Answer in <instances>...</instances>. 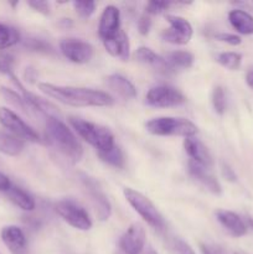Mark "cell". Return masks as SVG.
<instances>
[{
  "mask_svg": "<svg viewBox=\"0 0 253 254\" xmlns=\"http://www.w3.org/2000/svg\"><path fill=\"white\" fill-rule=\"evenodd\" d=\"M165 60L169 64V66L175 71L178 68H190L193 64L195 57L189 51H173L166 55Z\"/></svg>",
  "mask_w": 253,
  "mask_h": 254,
  "instance_id": "cell-24",
  "label": "cell"
},
{
  "mask_svg": "<svg viewBox=\"0 0 253 254\" xmlns=\"http://www.w3.org/2000/svg\"><path fill=\"white\" fill-rule=\"evenodd\" d=\"M81 181L83 184L84 189L87 190V192H88L89 197H91V201L94 206V210H96V215L98 217V220H108L112 215V205L106 193L99 188L98 183L94 179L89 178L87 175H81Z\"/></svg>",
  "mask_w": 253,
  "mask_h": 254,
  "instance_id": "cell-10",
  "label": "cell"
},
{
  "mask_svg": "<svg viewBox=\"0 0 253 254\" xmlns=\"http://www.w3.org/2000/svg\"><path fill=\"white\" fill-rule=\"evenodd\" d=\"M222 175L226 180L231 181V183H235V181L237 180L236 173L233 171V169L231 168L230 165H227V164H222Z\"/></svg>",
  "mask_w": 253,
  "mask_h": 254,
  "instance_id": "cell-39",
  "label": "cell"
},
{
  "mask_svg": "<svg viewBox=\"0 0 253 254\" xmlns=\"http://www.w3.org/2000/svg\"><path fill=\"white\" fill-rule=\"evenodd\" d=\"M1 94L4 96V98L6 99V102H9L11 106H14L15 108L20 109L21 112H24V113H29L30 109L29 107H27V104L25 103L24 98H22V96L20 93H17V92L12 91V89L10 88H6V87H1Z\"/></svg>",
  "mask_w": 253,
  "mask_h": 254,
  "instance_id": "cell-28",
  "label": "cell"
},
{
  "mask_svg": "<svg viewBox=\"0 0 253 254\" xmlns=\"http://www.w3.org/2000/svg\"><path fill=\"white\" fill-rule=\"evenodd\" d=\"M98 156L103 163L114 166V168H123L124 163H126L123 151H122V149L117 144H114L109 150L98 153Z\"/></svg>",
  "mask_w": 253,
  "mask_h": 254,
  "instance_id": "cell-26",
  "label": "cell"
},
{
  "mask_svg": "<svg viewBox=\"0 0 253 254\" xmlns=\"http://www.w3.org/2000/svg\"><path fill=\"white\" fill-rule=\"evenodd\" d=\"M40 91L50 98L71 107H111L114 99L106 92L92 88L71 86H56L41 82L37 84Z\"/></svg>",
  "mask_w": 253,
  "mask_h": 254,
  "instance_id": "cell-1",
  "label": "cell"
},
{
  "mask_svg": "<svg viewBox=\"0 0 253 254\" xmlns=\"http://www.w3.org/2000/svg\"><path fill=\"white\" fill-rule=\"evenodd\" d=\"M74 10L82 19H88L92 16L96 10V2L94 1H73L72 2Z\"/></svg>",
  "mask_w": 253,
  "mask_h": 254,
  "instance_id": "cell-32",
  "label": "cell"
},
{
  "mask_svg": "<svg viewBox=\"0 0 253 254\" xmlns=\"http://www.w3.org/2000/svg\"><path fill=\"white\" fill-rule=\"evenodd\" d=\"M173 5V2L168 1H149L146 5V14L158 15L168 10Z\"/></svg>",
  "mask_w": 253,
  "mask_h": 254,
  "instance_id": "cell-34",
  "label": "cell"
},
{
  "mask_svg": "<svg viewBox=\"0 0 253 254\" xmlns=\"http://www.w3.org/2000/svg\"><path fill=\"white\" fill-rule=\"evenodd\" d=\"M0 124L6 128L12 135L17 136L21 140L32 141V143L40 141V136L35 129H32L14 111L6 107H0Z\"/></svg>",
  "mask_w": 253,
  "mask_h": 254,
  "instance_id": "cell-7",
  "label": "cell"
},
{
  "mask_svg": "<svg viewBox=\"0 0 253 254\" xmlns=\"http://www.w3.org/2000/svg\"><path fill=\"white\" fill-rule=\"evenodd\" d=\"M69 124L76 130V133L84 141H87L93 148H96L98 153L109 150L116 144L114 143L113 133L107 127L92 123V122L84 121V119L81 118H76V117L69 118Z\"/></svg>",
  "mask_w": 253,
  "mask_h": 254,
  "instance_id": "cell-3",
  "label": "cell"
},
{
  "mask_svg": "<svg viewBox=\"0 0 253 254\" xmlns=\"http://www.w3.org/2000/svg\"><path fill=\"white\" fill-rule=\"evenodd\" d=\"M216 218L221 223L223 228L233 237H243L247 233V226L245 221L237 215L228 210H217L216 211Z\"/></svg>",
  "mask_w": 253,
  "mask_h": 254,
  "instance_id": "cell-17",
  "label": "cell"
},
{
  "mask_svg": "<svg viewBox=\"0 0 253 254\" xmlns=\"http://www.w3.org/2000/svg\"><path fill=\"white\" fill-rule=\"evenodd\" d=\"M123 193L129 205L149 226L158 231H163L165 228V220L163 215L145 195L131 188H124Z\"/></svg>",
  "mask_w": 253,
  "mask_h": 254,
  "instance_id": "cell-5",
  "label": "cell"
},
{
  "mask_svg": "<svg viewBox=\"0 0 253 254\" xmlns=\"http://www.w3.org/2000/svg\"><path fill=\"white\" fill-rule=\"evenodd\" d=\"M24 47L31 52H39V54H52L54 49L49 42L44 41L36 37H30L24 41Z\"/></svg>",
  "mask_w": 253,
  "mask_h": 254,
  "instance_id": "cell-30",
  "label": "cell"
},
{
  "mask_svg": "<svg viewBox=\"0 0 253 254\" xmlns=\"http://www.w3.org/2000/svg\"><path fill=\"white\" fill-rule=\"evenodd\" d=\"M215 39L217 40V41L231 45V46H238V45L242 42V39H241L238 35L230 34V32H220V34L216 35Z\"/></svg>",
  "mask_w": 253,
  "mask_h": 254,
  "instance_id": "cell-35",
  "label": "cell"
},
{
  "mask_svg": "<svg viewBox=\"0 0 253 254\" xmlns=\"http://www.w3.org/2000/svg\"><path fill=\"white\" fill-rule=\"evenodd\" d=\"M104 49L111 56L117 57L122 61H126L130 56V44L129 39L123 30H119L114 36L103 41Z\"/></svg>",
  "mask_w": 253,
  "mask_h": 254,
  "instance_id": "cell-18",
  "label": "cell"
},
{
  "mask_svg": "<svg viewBox=\"0 0 253 254\" xmlns=\"http://www.w3.org/2000/svg\"><path fill=\"white\" fill-rule=\"evenodd\" d=\"M0 237L11 254H27L26 236L20 227L5 226L0 232Z\"/></svg>",
  "mask_w": 253,
  "mask_h": 254,
  "instance_id": "cell-14",
  "label": "cell"
},
{
  "mask_svg": "<svg viewBox=\"0 0 253 254\" xmlns=\"http://www.w3.org/2000/svg\"><path fill=\"white\" fill-rule=\"evenodd\" d=\"M246 83H247L250 88L253 89V69H250L247 74H246Z\"/></svg>",
  "mask_w": 253,
  "mask_h": 254,
  "instance_id": "cell-42",
  "label": "cell"
},
{
  "mask_svg": "<svg viewBox=\"0 0 253 254\" xmlns=\"http://www.w3.org/2000/svg\"><path fill=\"white\" fill-rule=\"evenodd\" d=\"M0 73L9 77L14 74V56L11 54H0Z\"/></svg>",
  "mask_w": 253,
  "mask_h": 254,
  "instance_id": "cell-33",
  "label": "cell"
},
{
  "mask_svg": "<svg viewBox=\"0 0 253 254\" xmlns=\"http://www.w3.org/2000/svg\"><path fill=\"white\" fill-rule=\"evenodd\" d=\"M166 21L170 24V29L161 32V39L173 45H186L192 37V26L185 17L178 15H165Z\"/></svg>",
  "mask_w": 253,
  "mask_h": 254,
  "instance_id": "cell-9",
  "label": "cell"
},
{
  "mask_svg": "<svg viewBox=\"0 0 253 254\" xmlns=\"http://www.w3.org/2000/svg\"><path fill=\"white\" fill-rule=\"evenodd\" d=\"M201 254H226L221 247L215 245H207V243H200Z\"/></svg>",
  "mask_w": 253,
  "mask_h": 254,
  "instance_id": "cell-38",
  "label": "cell"
},
{
  "mask_svg": "<svg viewBox=\"0 0 253 254\" xmlns=\"http://www.w3.org/2000/svg\"><path fill=\"white\" fill-rule=\"evenodd\" d=\"M119 30H121V11L114 5H108L104 7L101 19H99V37L102 39V41H104V40H108L114 36Z\"/></svg>",
  "mask_w": 253,
  "mask_h": 254,
  "instance_id": "cell-13",
  "label": "cell"
},
{
  "mask_svg": "<svg viewBox=\"0 0 253 254\" xmlns=\"http://www.w3.org/2000/svg\"><path fill=\"white\" fill-rule=\"evenodd\" d=\"M212 106L217 114L222 116L227 108V97H226L225 88L221 86H216L212 91Z\"/></svg>",
  "mask_w": 253,
  "mask_h": 254,
  "instance_id": "cell-29",
  "label": "cell"
},
{
  "mask_svg": "<svg viewBox=\"0 0 253 254\" xmlns=\"http://www.w3.org/2000/svg\"><path fill=\"white\" fill-rule=\"evenodd\" d=\"M57 215L68 223L71 227L79 231H88L92 228V220L82 206L71 200H61L55 205Z\"/></svg>",
  "mask_w": 253,
  "mask_h": 254,
  "instance_id": "cell-6",
  "label": "cell"
},
{
  "mask_svg": "<svg viewBox=\"0 0 253 254\" xmlns=\"http://www.w3.org/2000/svg\"><path fill=\"white\" fill-rule=\"evenodd\" d=\"M10 188H11V183H10L9 178L2 173H0V191L7 192Z\"/></svg>",
  "mask_w": 253,
  "mask_h": 254,
  "instance_id": "cell-40",
  "label": "cell"
},
{
  "mask_svg": "<svg viewBox=\"0 0 253 254\" xmlns=\"http://www.w3.org/2000/svg\"><path fill=\"white\" fill-rule=\"evenodd\" d=\"M188 170L190 174L191 178L193 180L197 181L198 184L203 186V188L207 189L213 195H221L222 192V188H221V184L218 183L217 179L210 173L206 168L198 165V164L193 163V161H189L188 164Z\"/></svg>",
  "mask_w": 253,
  "mask_h": 254,
  "instance_id": "cell-16",
  "label": "cell"
},
{
  "mask_svg": "<svg viewBox=\"0 0 253 254\" xmlns=\"http://www.w3.org/2000/svg\"><path fill=\"white\" fill-rule=\"evenodd\" d=\"M46 134L50 143L72 163L81 160L83 148L73 131L57 117H47Z\"/></svg>",
  "mask_w": 253,
  "mask_h": 254,
  "instance_id": "cell-2",
  "label": "cell"
},
{
  "mask_svg": "<svg viewBox=\"0 0 253 254\" xmlns=\"http://www.w3.org/2000/svg\"><path fill=\"white\" fill-rule=\"evenodd\" d=\"M169 250L171 254H196L188 242L178 237H174L169 241Z\"/></svg>",
  "mask_w": 253,
  "mask_h": 254,
  "instance_id": "cell-31",
  "label": "cell"
},
{
  "mask_svg": "<svg viewBox=\"0 0 253 254\" xmlns=\"http://www.w3.org/2000/svg\"><path fill=\"white\" fill-rule=\"evenodd\" d=\"M148 254H158V253H156V252H155V251H149V252H148Z\"/></svg>",
  "mask_w": 253,
  "mask_h": 254,
  "instance_id": "cell-44",
  "label": "cell"
},
{
  "mask_svg": "<svg viewBox=\"0 0 253 254\" xmlns=\"http://www.w3.org/2000/svg\"><path fill=\"white\" fill-rule=\"evenodd\" d=\"M235 254H242V253H235Z\"/></svg>",
  "mask_w": 253,
  "mask_h": 254,
  "instance_id": "cell-45",
  "label": "cell"
},
{
  "mask_svg": "<svg viewBox=\"0 0 253 254\" xmlns=\"http://www.w3.org/2000/svg\"><path fill=\"white\" fill-rule=\"evenodd\" d=\"M25 78L29 82H34V79L36 78V72H35V69L31 68V67H27L26 71H25Z\"/></svg>",
  "mask_w": 253,
  "mask_h": 254,
  "instance_id": "cell-41",
  "label": "cell"
},
{
  "mask_svg": "<svg viewBox=\"0 0 253 254\" xmlns=\"http://www.w3.org/2000/svg\"><path fill=\"white\" fill-rule=\"evenodd\" d=\"M107 84L113 92L124 99H133L136 97V88L128 78L118 73L107 77Z\"/></svg>",
  "mask_w": 253,
  "mask_h": 254,
  "instance_id": "cell-20",
  "label": "cell"
},
{
  "mask_svg": "<svg viewBox=\"0 0 253 254\" xmlns=\"http://www.w3.org/2000/svg\"><path fill=\"white\" fill-rule=\"evenodd\" d=\"M7 197L10 198L11 202H14L17 207H20L24 211H34L36 207V203H35L34 197L30 195L29 192H26L25 190H22L19 186L11 185V188L7 191Z\"/></svg>",
  "mask_w": 253,
  "mask_h": 254,
  "instance_id": "cell-23",
  "label": "cell"
},
{
  "mask_svg": "<svg viewBox=\"0 0 253 254\" xmlns=\"http://www.w3.org/2000/svg\"><path fill=\"white\" fill-rule=\"evenodd\" d=\"M60 51L73 64H87L91 61L94 54L91 44L76 39H67L60 42Z\"/></svg>",
  "mask_w": 253,
  "mask_h": 254,
  "instance_id": "cell-11",
  "label": "cell"
},
{
  "mask_svg": "<svg viewBox=\"0 0 253 254\" xmlns=\"http://www.w3.org/2000/svg\"><path fill=\"white\" fill-rule=\"evenodd\" d=\"M20 41V32L15 27L0 22V51L14 46Z\"/></svg>",
  "mask_w": 253,
  "mask_h": 254,
  "instance_id": "cell-25",
  "label": "cell"
},
{
  "mask_svg": "<svg viewBox=\"0 0 253 254\" xmlns=\"http://www.w3.org/2000/svg\"><path fill=\"white\" fill-rule=\"evenodd\" d=\"M145 101L148 106L154 108H169L184 104L186 102V97L175 87L163 84L149 89Z\"/></svg>",
  "mask_w": 253,
  "mask_h": 254,
  "instance_id": "cell-8",
  "label": "cell"
},
{
  "mask_svg": "<svg viewBox=\"0 0 253 254\" xmlns=\"http://www.w3.org/2000/svg\"><path fill=\"white\" fill-rule=\"evenodd\" d=\"M29 6H31L32 9L36 10L37 12H41V14L47 15L50 12V5L49 2L41 1V0H35V1H29L27 2Z\"/></svg>",
  "mask_w": 253,
  "mask_h": 254,
  "instance_id": "cell-37",
  "label": "cell"
},
{
  "mask_svg": "<svg viewBox=\"0 0 253 254\" xmlns=\"http://www.w3.org/2000/svg\"><path fill=\"white\" fill-rule=\"evenodd\" d=\"M24 140L10 133L0 131V153L7 156H17L24 150Z\"/></svg>",
  "mask_w": 253,
  "mask_h": 254,
  "instance_id": "cell-22",
  "label": "cell"
},
{
  "mask_svg": "<svg viewBox=\"0 0 253 254\" xmlns=\"http://www.w3.org/2000/svg\"><path fill=\"white\" fill-rule=\"evenodd\" d=\"M247 221H248V225H250V226H251V227H252V228H253V218H251V217H250V218H248V220H247Z\"/></svg>",
  "mask_w": 253,
  "mask_h": 254,
  "instance_id": "cell-43",
  "label": "cell"
},
{
  "mask_svg": "<svg viewBox=\"0 0 253 254\" xmlns=\"http://www.w3.org/2000/svg\"><path fill=\"white\" fill-rule=\"evenodd\" d=\"M146 130L158 136H184L190 138L197 133V127L185 118L159 117L150 119L145 124Z\"/></svg>",
  "mask_w": 253,
  "mask_h": 254,
  "instance_id": "cell-4",
  "label": "cell"
},
{
  "mask_svg": "<svg viewBox=\"0 0 253 254\" xmlns=\"http://www.w3.org/2000/svg\"><path fill=\"white\" fill-rule=\"evenodd\" d=\"M134 56H135L136 61L153 67V68L155 69V71H158L159 73L169 74L174 71V69L169 66V64L166 62V60L164 59V57L159 56L158 54H155V52L151 49H149V47L140 46L135 51V55H134Z\"/></svg>",
  "mask_w": 253,
  "mask_h": 254,
  "instance_id": "cell-19",
  "label": "cell"
},
{
  "mask_svg": "<svg viewBox=\"0 0 253 254\" xmlns=\"http://www.w3.org/2000/svg\"><path fill=\"white\" fill-rule=\"evenodd\" d=\"M228 20L233 29L241 35H253V16L242 9L231 10Z\"/></svg>",
  "mask_w": 253,
  "mask_h": 254,
  "instance_id": "cell-21",
  "label": "cell"
},
{
  "mask_svg": "<svg viewBox=\"0 0 253 254\" xmlns=\"http://www.w3.org/2000/svg\"><path fill=\"white\" fill-rule=\"evenodd\" d=\"M217 62L230 71H237L242 64V56L237 52H221L217 55Z\"/></svg>",
  "mask_w": 253,
  "mask_h": 254,
  "instance_id": "cell-27",
  "label": "cell"
},
{
  "mask_svg": "<svg viewBox=\"0 0 253 254\" xmlns=\"http://www.w3.org/2000/svg\"><path fill=\"white\" fill-rule=\"evenodd\" d=\"M146 233L143 225L135 222L131 223L126 232L119 241V247L124 254H140L145 246Z\"/></svg>",
  "mask_w": 253,
  "mask_h": 254,
  "instance_id": "cell-12",
  "label": "cell"
},
{
  "mask_svg": "<svg viewBox=\"0 0 253 254\" xmlns=\"http://www.w3.org/2000/svg\"><path fill=\"white\" fill-rule=\"evenodd\" d=\"M184 148L188 155L191 158V161L208 169L213 165V159L211 153L208 151L207 146L201 140L196 139L195 136L185 138L184 140Z\"/></svg>",
  "mask_w": 253,
  "mask_h": 254,
  "instance_id": "cell-15",
  "label": "cell"
},
{
  "mask_svg": "<svg viewBox=\"0 0 253 254\" xmlns=\"http://www.w3.org/2000/svg\"><path fill=\"white\" fill-rule=\"evenodd\" d=\"M151 29V20L149 17L148 14H144L139 17L138 20V30L141 35H148L149 31Z\"/></svg>",
  "mask_w": 253,
  "mask_h": 254,
  "instance_id": "cell-36",
  "label": "cell"
}]
</instances>
